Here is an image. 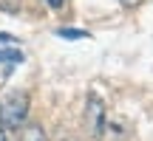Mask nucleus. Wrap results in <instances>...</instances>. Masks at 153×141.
I'll use <instances>...</instances> for the list:
<instances>
[{
    "label": "nucleus",
    "mask_w": 153,
    "mask_h": 141,
    "mask_svg": "<svg viewBox=\"0 0 153 141\" xmlns=\"http://www.w3.org/2000/svg\"><path fill=\"white\" fill-rule=\"evenodd\" d=\"M57 37H62V40H88L91 37V34L88 31H82V28H60V31H57Z\"/></svg>",
    "instance_id": "obj_4"
},
{
    "label": "nucleus",
    "mask_w": 153,
    "mask_h": 141,
    "mask_svg": "<svg viewBox=\"0 0 153 141\" xmlns=\"http://www.w3.org/2000/svg\"><path fill=\"white\" fill-rule=\"evenodd\" d=\"M28 93L26 90H11L9 96L0 99V124L9 133H17L23 121H28Z\"/></svg>",
    "instance_id": "obj_1"
},
{
    "label": "nucleus",
    "mask_w": 153,
    "mask_h": 141,
    "mask_svg": "<svg viewBox=\"0 0 153 141\" xmlns=\"http://www.w3.org/2000/svg\"><path fill=\"white\" fill-rule=\"evenodd\" d=\"M0 43H6V45H14V37H11V34H0Z\"/></svg>",
    "instance_id": "obj_7"
},
{
    "label": "nucleus",
    "mask_w": 153,
    "mask_h": 141,
    "mask_svg": "<svg viewBox=\"0 0 153 141\" xmlns=\"http://www.w3.org/2000/svg\"><path fill=\"white\" fill-rule=\"evenodd\" d=\"M45 3H48L51 9H62V6H65V0H45Z\"/></svg>",
    "instance_id": "obj_6"
},
{
    "label": "nucleus",
    "mask_w": 153,
    "mask_h": 141,
    "mask_svg": "<svg viewBox=\"0 0 153 141\" xmlns=\"http://www.w3.org/2000/svg\"><path fill=\"white\" fill-rule=\"evenodd\" d=\"M23 51L17 48H0V65H23Z\"/></svg>",
    "instance_id": "obj_3"
},
{
    "label": "nucleus",
    "mask_w": 153,
    "mask_h": 141,
    "mask_svg": "<svg viewBox=\"0 0 153 141\" xmlns=\"http://www.w3.org/2000/svg\"><path fill=\"white\" fill-rule=\"evenodd\" d=\"M0 141H11V133H9V130H6V127H3V124H0Z\"/></svg>",
    "instance_id": "obj_5"
},
{
    "label": "nucleus",
    "mask_w": 153,
    "mask_h": 141,
    "mask_svg": "<svg viewBox=\"0 0 153 141\" xmlns=\"http://www.w3.org/2000/svg\"><path fill=\"white\" fill-rule=\"evenodd\" d=\"M17 133H20V138H17V141H48V136H45V127L37 124V121H23Z\"/></svg>",
    "instance_id": "obj_2"
},
{
    "label": "nucleus",
    "mask_w": 153,
    "mask_h": 141,
    "mask_svg": "<svg viewBox=\"0 0 153 141\" xmlns=\"http://www.w3.org/2000/svg\"><path fill=\"white\" fill-rule=\"evenodd\" d=\"M122 6H139V0H119Z\"/></svg>",
    "instance_id": "obj_8"
}]
</instances>
